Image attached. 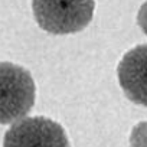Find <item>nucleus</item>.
Returning <instances> with one entry per match:
<instances>
[{
    "instance_id": "nucleus-1",
    "label": "nucleus",
    "mask_w": 147,
    "mask_h": 147,
    "mask_svg": "<svg viewBox=\"0 0 147 147\" xmlns=\"http://www.w3.org/2000/svg\"><path fill=\"white\" fill-rule=\"evenodd\" d=\"M95 0H32V10L40 29L52 35L84 30L92 20Z\"/></svg>"
},
{
    "instance_id": "nucleus-2",
    "label": "nucleus",
    "mask_w": 147,
    "mask_h": 147,
    "mask_svg": "<svg viewBox=\"0 0 147 147\" xmlns=\"http://www.w3.org/2000/svg\"><path fill=\"white\" fill-rule=\"evenodd\" d=\"M35 98L36 85L30 72L12 62H0V124L26 117Z\"/></svg>"
},
{
    "instance_id": "nucleus-3",
    "label": "nucleus",
    "mask_w": 147,
    "mask_h": 147,
    "mask_svg": "<svg viewBox=\"0 0 147 147\" xmlns=\"http://www.w3.org/2000/svg\"><path fill=\"white\" fill-rule=\"evenodd\" d=\"M3 147H71L63 127L46 117H23L6 131Z\"/></svg>"
},
{
    "instance_id": "nucleus-4",
    "label": "nucleus",
    "mask_w": 147,
    "mask_h": 147,
    "mask_svg": "<svg viewBox=\"0 0 147 147\" xmlns=\"http://www.w3.org/2000/svg\"><path fill=\"white\" fill-rule=\"evenodd\" d=\"M117 77L125 97L147 107V43L130 49L118 63Z\"/></svg>"
},
{
    "instance_id": "nucleus-5",
    "label": "nucleus",
    "mask_w": 147,
    "mask_h": 147,
    "mask_svg": "<svg viewBox=\"0 0 147 147\" xmlns=\"http://www.w3.org/2000/svg\"><path fill=\"white\" fill-rule=\"evenodd\" d=\"M131 147H147V121L136 124L130 134Z\"/></svg>"
},
{
    "instance_id": "nucleus-6",
    "label": "nucleus",
    "mask_w": 147,
    "mask_h": 147,
    "mask_svg": "<svg viewBox=\"0 0 147 147\" xmlns=\"http://www.w3.org/2000/svg\"><path fill=\"white\" fill-rule=\"evenodd\" d=\"M137 23L140 26V29L144 32V35L147 36V0L140 6L138 13H137Z\"/></svg>"
}]
</instances>
